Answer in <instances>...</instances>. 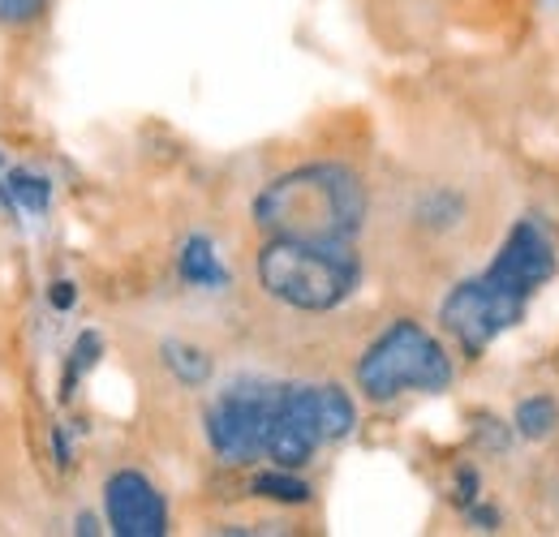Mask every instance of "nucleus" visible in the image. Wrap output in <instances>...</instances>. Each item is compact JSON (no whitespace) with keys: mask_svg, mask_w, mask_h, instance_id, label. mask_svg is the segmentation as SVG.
Listing matches in <instances>:
<instances>
[{"mask_svg":"<svg viewBox=\"0 0 559 537\" xmlns=\"http://www.w3.org/2000/svg\"><path fill=\"white\" fill-rule=\"evenodd\" d=\"M366 186L349 164L319 159L293 172H280L254 199V224L267 237L314 241V246H353L366 228Z\"/></svg>","mask_w":559,"mask_h":537,"instance_id":"1","label":"nucleus"},{"mask_svg":"<svg viewBox=\"0 0 559 537\" xmlns=\"http://www.w3.org/2000/svg\"><path fill=\"white\" fill-rule=\"evenodd\" d=\"M259 288L301 314H328L345 306L361 284V259L353 246H314V241H288L267 237V246L254 259Z\"/></svg>","mask_w":559,"mask_h":537,"instance_id":"2","label":"nucleus"},{"mask_svg":"<svg viewBox=\"0 0 559 537\" xmlns=\"http://www.w3.org/2000/svg\"><path fill=\"white\" fill-rule=\"evenodd\" d=\"M357 392L370 404H392L405 392L439 396L452 387L456 370L439 339L414 319H396L388 332L370 339V348L357 357Z\"/></svg>","mask_w":559,"mask_h":537,"instance_id":"3","label":"nucleus"},{"mask_svg":"<svg viewBox=\"0 0 559 537\" xmlns=\"http://www.w3.org/2000/svg\"><path fill=\"white\" fill-rule=\"evenodd\" d=\"M280 383L267 379H233L207 404V443L224 465H254L267 452V430L276 413Z\"/></svg>","mask_w":559,"mask_h":537,"instance_id":"4","label":"nucleus"},{"mask_svg":"<svg viewBox=\"0 0 559 537\" xmlns=\"http://www.w3.org/2000/svg\"><path fill=\"white\" fill-rule=\"evenodd\" d=\"M525 314V301L508 297L503 288H495L487 275H474V279H461L443 306H439V323L443 332L456 339L469 357H478L495 336H503L508 327H516Z\"/></svg>","mask_w":559,"mask_h":537,"instance_id":"5","label":"nucleus"},{"mask_svg":"<svg viewBox=\"0 0 559 537\" xmlns=\"http://www.w3.org/2000/svg\"><path fill=\"white\" fill-rule=\"evenodd\" d=\"M556 267H559V254L551 232L538 219H516L512 232L503 237L495 263L483 275H487L495 288H503L508 297H516V301L530 306V297L556 275Z\"/></svg>","mask_w":559,"mask_h":537,"instance_id":"6","label":"nucleus"},{"mask_svg":"<svg viewBox=\"0 0 559 537\" xmlns=\"http://www.w3.org/2000/svg\"><path fill=\"white\" fill-rule=\"evenodd\" d=\"M319 448H323V430L314 408V383H280L263 461L280 469H306Z\"/></svg>","mask_w":559,"mask_h":537,"instance_id":"7","label":"nucleus"},{"mask_svg":"<svg viewBox=\"0 0 559 537\" xmlns=\"http://www.w3.org/2000/svg\"><path fill=\"white\" fill-rule=\"evenodd\" d=\"M104 521L117 537H164L168 503L146 473L117 469L104 481Z\"/></svg>","mask_w":559,"mask_h":537,"instance_id":"8","label":"nucleus"},{"mask_svg":"<svg viewBox=\"0 0 559 537\" xmlns=\"http://www.w3.org/2000/svg\"><path fill=\"white\" fill-rule=\"evenodd\" d=\"M177 275H181V284L203 288V293H224L228 288V267H224V259H219V250H215L207 232H194V237L181 241Z\"/></svg>","mask_w":559,"mask_h":537,"instance_id":"9","label":"nucleus"},{"mask_svg":"<svg viewBox=\"0 0 559 537\" xmlns=\"http://www.w3.org/2000/svg\"><path fill=\"white\" fill-rule=\"evenodd\" d=\"M314 408H319L323 443H345L357 430V404L341 383H314Z\"/></svg>","mask_w":559,"mask_h":537,"instance_id":"10","label":"nucleus"},{"mask_svg":"<svg viewBox=\"0 0 559 537\" xmlns=\"http://www.w3.org/2000/svg\"><path fill=\"white\" fill-rule=\"evenodd\" d=\"M159 361L168 366V374H173L181 387H207L211 370H215L207 353H203L199 344H190V339H164Z\"/></svg>","mask_w":559,"mask_h":537,"instance_id":"11","label":"nucleus"},{"mask_svg":"<svg viewBox=\"0 0 559 537\" xmlns=\"http://www.w3.org/2000/svg\"><path fill=\"white\" fill-rule=\"evenodd\" d=\"M250 494L254 499H267V503H280V508H301V503H310V481L301 477L297 469H267V473H254V481H250Z\"/></svg>","mask_w":559,"mask_h":537,"instance_id":"12","label":"nucleus"},{"mask_svg":"<svg viewBox=\"0 0 559 537\" xmlns=\"http://www.w3.org/2000/svg\"><path fill=\"white\" fill-rule=\"evenodd\" d=\"M414 215H418L421 228H430V232H452L465 219V199L452 194V190H430V194H421Z\"/></svg>","mask_w":559,"mask_h":537,"instance_id":"13","label":"nucleus"},{"mask_svg":"<svg viewBox=\"0 0 559 537\" xmlns=\"http://www.w3.org/2000/svg\"><path fill=\"white\" fill-rule=\"evenodd\" d=\"M512 426H516L521 439H547L559 430V404L551 396H530V401L516 404Z\"/></svg>","mask_w":559,"mask_h":537,"instance_id":"14","label":"nucleus"},{"mask_svg":"<svg viewBox=\"0 0 559 537\" xmlns=\"http://www.w3.org/2000/svg\"><path fill=\"white\" fill-rule=\"evenodd\" d=\"M4 190H9V199L17 202L22 211H31V215H44L52 206V181L39 177V172H31V168H13L9 181H4Z\"/></svg>","mask_w":559,"mask_h":537,"instance_id":"15","label":"nucleus"},{"mask_svg":"<svg viewBox=\"0 0 559 537\" xmlns=\"http://www.w3.org/2000/svg\"><path fill=\"white\" fill-rule=\"evenodd\" d=\"M99 353H104V339L95 336V332H82V336L73 339L70 361H66V383H61V396H66V401L73 396L78 379H86V370L99 361Z\"/></svg>","mask_w":559,"mask_h":537,"instance_id":"16","label":"nucleus"},{"mask_svg":"<svg viewBox=\"0 0 559 537\" xmlns=\"http://www.w3.org/2000/svg\"><path fill=\"white\" fill-rule=\"evenodd\" d=\"M48 4H52V0H0V26H9V31H22V26L39 22Z\"/></svg>","mask_w":559,"mask_h":537,"instance_id":"17","label":"nucleus"},{"mask_svg":"<svg viewBox=\"0 0 559 537\" xmlns=\"http://www.w3.org/2000/svg\"><path fill=\"white\" fill-rule=\"evenodd\" d=\"M478 490H483L478 473L469 469V465H465V469H456V486H452V503H456V508H465V512H469V508L478 503Z\"/></svg>","mask_w":559,"mask_h":537,"instance_id":"18","label":"nucleus"},{"mask_svg":"<svg viewBox=\"0 0 559 537\" xmlns=\"http://www.w3.org/2000/svg\"><path fill=\"white\" fill-rule=\"evenodd\" d=\"M48 301H52V310H70L73 301H78V288H73L70 279H57V284L48 288Z\"/></svg>","mask_w":559,"mask_h":537,"instance_id":"19","label":"nucleus"},{"mask_svg":"<svg viewBox=\"0 0 559 537\" xmlns=\"http://www.w3.org/2000/svg\"><path fill=\"white\" fill-rule=\"evenodd\" d=\"M52 452H57V465H61V469H70L73 452H70V439H66V430H61V426H52Z\"/></svg>","mask_w":559,"mask_h":537,"instance_id":"20","label":"nucleus"},{"mask_svg":"<svg viewBox=\"0 0 559 537\" xmlns=\"http://www.w3.org/2000/svg\"><path fill=\"white\" fill-rule=\"evenodd\" d=\"M469 521H474V525H478V529H495V525H499V512H495V508H487V503H474V508H469Z\"/></svg>","mask_w":559,"mask_h":537,"instance_id":"21","label":"nucleus"},{"mask_svg":"<svg viewBox=\"0 0 559 537\" xmlns=\"http://www.w3.org/2000/svg\"><path fill=\"white\" fill-rule=\"evenodd\" d=\"M73 525H78V529H73V534H99V521H95V516H78V521H73Z\"/></svg>","mask_w":559,"mask_h":537,"instance_id":"22","label":"nucleus"}]
</instances>
